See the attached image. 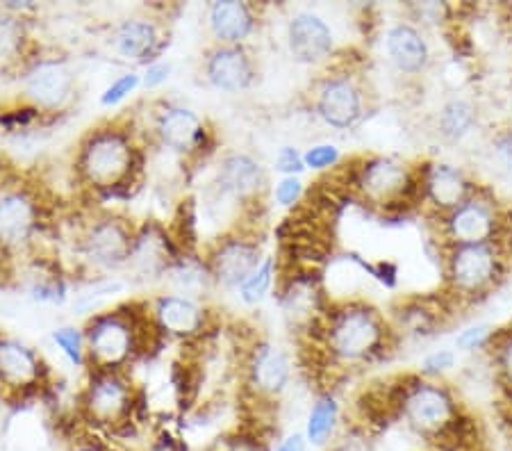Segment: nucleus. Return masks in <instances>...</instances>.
I'll list each match as a JSON object with an SVG mask.
<instances>
[{"instance_id": "4be33fe9", "label": "nucleus", "mask_w": 512, "mask_h": 451, "mask_svg": "<svg viewBox=\"0 0 512 451\" xmlns=\"http://www.w3.org/2000/svg\"><path fill=\"white\" fill-rule=\"evenodd\" d=\"M444 228H447L453 246L494 242L501 235L497 203L474 192L472 199H467L460 208L444 217Z\"/></svg>"}, {"instance_id": "b1692460", "label": "nucleus", "mask_w": 512, "mask_h": 451, "mask_svg": "<svg viewBox=\"0 0 512 451\" xmlns=\"http://www.w3.org/2000/svg\"><path fill=\"white\" fill-rule=\"evenodd\" d=\"M421 187H424V199L431 201L440 212H453L467 199H472L476 187L469 183L467 176L458 167L437 162L428 164L421 171Z\"/></svg>"}, {"instance_id": "72a5a7b5", "label": "nucleus", "mask_w": 512, "mask_h": 451, "mask_svg": "<svg viewBox=\"0 0 512 451\" xmlns=\"http://www.w3.org/2000/svg\"><path fill=\"white\" fill-rule=\"evenodd\" d=\"M210 451H271V447L260 431L239 429L219 438Z\"/></svg>"}, {"instance_id": "a878e982", "label": "nucleus", "mask_w": 512, "mask_h": 451, "mask_svg": "<svg viewBox=\"0 0 512 451\" xmlns=\"http://www.w3.org/2000/svg\"><path fill=\"white\" fill-rule=\"evenodd\" d=\"M385 48L396 71L406 73V76H417L431 62V48H428L424 35L410 23H396L390 28L385 37Z\"/></svg>"}, {"instance_id": "2eb2a0df", "label": "nucleus", "mask_w": 512, "mask_h": 451, "mask_svg": "<svg viewBox=\"0 0 512 451\" xmlns=\"http://www.w3.org/2000/svg\"><path fill=\"white\" fill-rule=\"evenodd\" d=\"M169 44V32L162 21L151 14H128L110 28L107 46L121 62L146 69L148 64L162 60Z\"/></svg>"}, {"instance_id": "49530a36", "label": "nucleus", "mask_w": 512, "mask_h": 451, "mask_svg": "<svg viewBox=\"0 0 512 451\" xmlns=\"http://www.w3.org/2000/svg\"><path fill=\"white\" fill-rule=\"evenodd\" d=\"M510 429H512V422H510Z\"/></svg>"}, {"instance_id": "c9c22d12", "label": "nucleus", "mask_w": 512, "mask_h": 451, "mask_svg": "<svg viewBox=\"0 0 512 451\" xmlns=\"http://www.w3.org/2000/svg\"><path fill=\"white\" fill-rule=\"evenodd\" d=\"M487 344L492 347L494 365H497V369H499L501 381L512 390V328L506 333L494 335V338H490V342Z\"/></svg>"}, {"instance_id": "58836bf2", "label": "nucleus", "mask_w": 512, "mask_h": 451, "mask_svg": "<svg viewBox=\"0 0 512 451\" xmlns=\"http://www.w3.org/2000/svg\"><path fill=\"white\" fill-rule=\"evenodd\" d=\"M171 73H173L171 62L164 60V57L158 62L148 64L146 69H142V89H146V92H158L160 87L167 85Z\"/></svg>"}, {"instance_id": "f257e3e1", "label": "nucleus", "mask_w": 512, "mask_h": 451, "mask_svg": "<svg viewBox=\"0 0 512 451\" xmlns=\"http://www.w3.org/2000/svg\"><path fill=\"white\" fill-rule=\"evenodd\" d=\"M144 171V142L128 121H105L78 139L73 174L94 196H117L137 185Z\"/></svg>"}, {"instance_id": "9d476101", "label": "nucleus", "mask_w": 512, "mask_h": 451, "mask_svg": "<svg viewBox=\"0 0 512 451\" xmlns=\"http://www.w3.org/2000/svg\"><path fill=\"white\" fill-rule=\"evenodd\" d=\"M44 231V203L28 185H0V256L23 258Z\"/></svg>"}, {"instance_id": "f3484780", "label": "nucleus", "mask_w": 512, "mask_h": 451, "mask_svg": "<svg viewBox=\"0 0 512 451\" xmlns=\"http://www.w3.org/2000/svg\"><path fill=\"white\" fill-rule=\"evenodd\" d=\"M312 105L317 117L335 130H351L365 119V89L351 73H328L315 85Z\"/></svg>"}, {"instance_id": "dca6fc26", "label": "nucleus", "mask_w": 512, "mask_h": 451, "mask_svg": "<svg viewBox=\"0 0 512 451\" xmlns=\"http://www.w3.org/2000/svg\"><path fill=\"white\" fill-rule=\"evenodd\" d=\"M292 372V358L287 356V351L269 340L253 342L242 363L244 388L262 404H271L285 395Z\"/></svg>"}, {"instance_id": "423d86ee", "label": "nucleus", "mask_w": 512, "mask_h": 451, "mask_svg": "<svg viewBox=\"0 0 512 451\" xmlns=\"http://www.w3.org/2000/svg\"><path fill=\"white\" fill-rule=\"evenodd\" d=\"M21 103L44 119L60 117L78 98V71L66 55L35 53L16 71Z\"/></svg>"}, {"instance_id": "c756f323", "label": "nucleus", "mask_w": 512, "mask_h": 451, "mask_svg": "<svg viewBox=\"0 0 512 451\" xmlns=\"http://www.w3.org/2000/svg\"><path fill=\"white\" fill-rule=\"evenodd\" d=\"M396 317H399L401 326L406 328V333L426 338V335H433L435 328L442 324L444 313H437L431 301H408Z\"/></svg>"}, {"instance_id": "a211bd4d", "label": "nucleus", "mask_w": 512, "mask_h": 451, "mask_svg": "<svg viewBox=\"0 0 512 451\" xmlns=\"http://www.w3.org/2000/svg\"><path fill=\"white\" fill-rule=\"evenodd\" d=\"M46 381L44 356L32 344L0 333V390L7 397H26L44 388Z\"/></svg>"}, {"instance_id": "a18cd8bd", "label": "nucleus", "mask_w": 512, "mask_h": 451, "mask_svg": "<svg viewBox=\"0 0 512 451\" xmlns=\"http://www.w3.org/2000/svg\"><path fill=\"white\" fill-rule=\"evenodd\" d=\"M494 146H497V153L501 155L503 162L512 169V128L499 133L497 139H494Z\"/></svg>"}, {"instance_id": "0eeeda50", "label": "nucleus", "mask_w": 512, "mask_h": 451, "mask_svg": "<svg viewBox=\"0 0 512 451\" xmlns=\"http://www.w3.org/2000/svg\"><path fill=\"white\" fill-rule=\"evenodd\" d=\"M139 392L128 372L87 369L78 395L80 417L96 431H121L132 422Z\"/></svg>"}, {"instance_id": "aec40b11", "label": "nucleus", "mask_w": 512, "mask_h": 451, "mask_svg": "<svg viewBox=\"0 0 512 451\" xmlns=\"http://www.w3.org/2000/svg\"><path fill=\"white\" fill-rule=\"evenodd\" d=\"M180 251L183 249H178L162 224L146 221L144 226H137L135 246L123 276L132 283H164V276Z\"/></svg>"}, {"instance_id": "cd10ccee", "label": "nucleus", "mask_w": 512, "mask_h": 451, "mask_svg": "<svg viewBox=\"0 0 512 451\" xmlns=\"http://www.w3.org/2000/svg\"><path fill=\"white\" fill-rule=\"evenodd\" d=\"M340 420L342 410L337 399L330 395V392H321L315 399V404L310 406L308 422H305V440L310 442L312 447H330V442L337 438L340 433Z\"/></svg>"}, {"instance_id": "5701e85b", "label": "nucleus", "mask_w": 512, "mask_h": 451, "mask_svg": "<svg viewBox=\"0 0 512 451\" xmlns=\"http://www.w3.org/2000/svg\"><path fill=\"white\" fill-rule=\"evenodd\" d=\"M258 26V10L244 0H214L205 7V28L212 44L246 46Z\"/></svg>"}, {"instance_id": "9b49d317", "label": "nucleus", "mask_w": 512, "mask_h": 451, "mask_svg": "<svg viewBox=\"0 0 512 451\" xmlns=\"http://www.w3.org/2000/svg\"><path fill=\"white\" fill-rule=\"evenodd\" d=\"M203 258L208 262L217 292H237L246 278L262 265L267 253L253 233L233 228L210 240Z\"/></svg>"}, {"instance_id": "a19ab883", "label": "nucleus", "mask_w": 512, "mask_h": 451, "mask_svg": "<svg viewBox=\"0 0 512 451\" xmlns=\"http://www.w3.org/2000/svg\"><path fill=\"white\" fill-rule=\"evenodd\" d=\"M490 338H492L490 328H487V326H472V328H467V331H462L458 335L456 344L462 351H476V349L487 347Z\"/></svg>"}, {"instance_id": "ddd939ff", "label": "nucleus", "mask_w": 512, "mask_h": 451, "mask_svg": "<svg viewBox=\"0 0 512 451\" xmlns=\"http://www.w3.org/2000/svg\"><path fill=\"white\" fill-rule=\"evenodd\" d=\"M146 313L155 333L173 342L201 340L212 326L208 303L164 290L146 301Z\"/></svg>"}, {"instance_id": "ea45409f", "label": "nucleus", "mask_w": 512, "mask_h": 451, "mask_svg": "<svg viewBox=\"0 0 512 451\" xmlns=\"http://www.w3.org/2000/svg\"><path fill=\"white\" fill-rule=\"evenodd\" d=\"M274 167L278 174L285 176H299L305 171V162H303V153L299 149H294V146H283V149L278 151L276 155V162Z\"/></svg>"}, {"instance_id": "6ab92c4d", "label": "nucleus", "mask_w": 512, "mask_h": 451, "mask_svg": "<svg viewBox=\"0 0 512 451\" xmlns=\"http://www.w3.org/2000/svg\"><path fill=\"white\" fill-rule=\"evenodd\" d=\"M201 76L214 92L244 94L258 80V67L249 46L210 44L201 57Z\"/></svg>"}, {"instance_id": "c85d7f7f", "label": "nucleus", "mask_w": 512, "mask_h": 451, "mask_svg": "<svg viewBox=\"0 0 512 451\" xmlns=\"http://www.w3.org/2000/svg\"><path fill=\"white\" fill-rule=\"evenodd\" d=\"M474 126L476 108L465 98H453L440 112V133L451 142H458V139L472 133Z\"/></svg>"}, {"instance_id": "20e7f679", "label": "nucleus", "mask_w": 512, "mask_h": 451, "mask_svg": "<svg viewBox=\"0 0 512 451\" xmlns=\"http://www.w3.org/2000/svg\"><path fill=\"white\" fill-rule=\"evenodd\" d=\"M319 340L335 365L358 367L385 356L392 347V328L369 303L344 301L321 317Z\"/></svg>"}, {"instance_id": "e433bc0d", "label": "nucleus", "mask_w": 512, "mask_h": 451, "mask_svg": "<svg viewBox=\"0 0 512 451\" xmlns=\"http://www.w3.org/2000/svg\"><path fill=\"white\" fill-rule=\"evenodd\" d=\"M340 160H342V153L335 144H315L303 153L305 169H312V171L333 169L340 164Z\"/></svg>"}, {"instance_id": "39448f33", "label": "nucleus", "mask_w": 512, "mask_h": 451, "mask_svg": "<svg viewBox=\"0 0 512 451\" xmlns=\"http://www.w3.org/2000/svg\"><path fill=\"white\" fill-rule=\"evenodd\" d=\"M137 226L114 210H96L80 221L73 237L76 262L89 278H114L126 274L135 246Z\"/></svg>"}, {"instance_id": "4c0bfd02", "label": "nucleus", "mask_w": 512, "mask_h": 451, "mask_svg": "<svg viewBox=\"0 0 512 451\" xmlns=\"http://www.w3.org/2000/svg\"><path fill=\"white\" fill-rule=\"evenodd\" d=\"M305 196V185L299 176L280 178L274 187V201L280 208H296Z\"/></svg>"}, {"instance_id": "f8f14e48", "label": "nucleus", "mask_w": 512, "mask_h": 451, "mask_svg": "<svg viewBox=\"0 0 512 451\" xmlns=\"http://www.w3.org/2000/svg\"><path fill=\"white\" fill-rule=\"evenodd\" d=\"M451 292L460 299H476L490 292L503 276V253L499 242L451 246L447 260Z\"/></svg>"}, {"instance_id": "393cba45", "label": "nucleus", "mask_w": 512, "mask_h": 451, "mask_svg": "<svg viewBox=\"0 0 512 451\" xmlns=\"http://www.w3.org/2000/svg\"><path fill=\"white\" fill-rule=\"evenodd\" d=\"M164 292L183 294L189 299H198L208 303L217 285L212 281L210 267L201 253L194 251H180L178 258L173 260L167 276H164Z\"/></svg>"}, {"instance_id": "c03bdc74", "label": "nucleus", "mask_w": 512, "mask_h": 451, "mask_svg": "<svg viewBox=\"0 0 512 451\" xmlns=\"http://www.w3.org/2000/svg\"><path fill=\"white\" fill-rule=\"evenodd\" d=\"M310 442L305 440V433H289L276 445V451H308Z\"/></svg>"}, {"instance_id": "37998d69", "label": "nucleus", "mask_w": 512, "mask_h": 451, "mask_svg": "<svg viewBox=\"0 0 512 451\" xmlns=\"http://www.w3.org/2000/svg\"><path fill=\"white\" fill-rule=\"evenodd\" d=\"M69 451H112V449H110V445H105L101 438L82 436V438L71 442Z\"/></svg>"}, {"instance_id": "7ed1b4c3", "label": "nucleus", "mask_w": 512, "mask_h": 451, "mask_svg": "<svg viewBox=\"0 0 512 451\" xmlns=\"http://www.w3.org/2000/svg\"><path fill=\"white\" fill-rule=\"evenodd\" d=\"M399 417L412 433L442 451H469L476 433L451 392L433 381L399 385Z\"/></svg>"}, {"instance_id": "2f4dec72", "label": "nucleus", "mask_w": 512, "mask_h": 451, "mask_svg": "<svg viewBox=\"0 0 512 451\" xmlns=\"http://www.w3.org/2000/svg\"><path fill=\"white\" fill-rule=\"evenodd\" d=\"M278 276V267H276V258L267 256L262 260V265L255 269V272L246 278L244 285L237 290V297L246 306H258L264 299L269 297L271 287L276 283Z\"/></svg>"}, {"instance_id": "7c9ffc66", "label": "nucleus", "mask_w": 512, "mask_h": 451, "mask_svg": "<svg viewBox=\"0 0 512 451\" xmlns=\"http://www.w3.org/2000/svg\"><path fill=\"white\" fill-rule=\"evenodd\" d=\"M51 340L55 349L60 351L66 363H71L78 369H87V342H85V331L82 326L76 324H62L55 326L51 333Z\"/></svg>"}, {"instance_id": "1a4fd4ad", "label": "nucleus", "mask_w": 512, "mask_h": 451, "mask_svg": "<svg viewBox=\"0 0 512 451\" xmlns=\"http://www.w3.org/2000/svg\"><path fill=\"white\" fill-rule=\"evenodd\" d=\"M353 192L376 208H396L399 203L424 199L421 171H412L392 158H367L351 171Z\"/></svg>"}, {"instance_id": "473e14b6", "label": "nucleus", "mask_w": 512, "mask_h": 451, "mask_svg": "<svg viewBox=\"0 0 512 451\" xmlns=\"http://www.w3.org/2000/svg\"><path fill=\"white\" fill-rule=\"evenodd\" d=\"M142 89V73L139 71H123L121 76L114 78L101 92V108L112 110L126 103L128 98Z\"/></svg>"}, {"instance_id": "f704fd0d", "label": "nucleus", "mask_w": 512, "mask_h": 451, "mask_svg": "<svg viewBox=\"0 0 512 451\" xmlns=\"http://www.w3.org/2000/svg\"><path fill=\"white\" fill-rule=\"evenodd\" d=\"M328 451H374V442H371L367 426H346L337 438L330 442V447H326Z\"/></svg>"}, {"instance_id": "79ce46f5", "label": "nucleus", "mask_w": 512, "mask_h": 451, "mask_svg": "<svg viewBox=\"0 0 512 451\" xmlns=\"http://www.w3.org/2000/svg\"><path fill=\"white\" fill-rule=\"evenodd\" d=\"M453 365H456V354L447 349H440L424 360L421 369H424V374H428V376H440L444 372H449Z\"/></svg>"}, {"instance_id": "6e6552de", "label": "nucleus", "mask_w": 512, "mask_h": 451, "mask_svg": "<svg viewBox=\"0 0 512 451\" xmlns=\"http://www.w3.org/2000/svg\"><path fill=\"white\" fill-rule=\"evenodd\" d=\"M148 139L187 162L201 160L212 151L214 133L201 114L176 101H158L148 114Z\"/></svg>"}, {"instance_id": "4468645a", "label": "nucleus", "mask_w": 512, "mask_h": 451, "mask_svg": "<svg viewBox=\"0 0 512 451\" xmlns=\"http://www.w3.org/2000/svg\"><path fill=\"white\" fill-rule=\"evenodd\" d=\"M267 185V169L255 155L230 151L221 155L217 169H214L212 201L217 205L228 203L237 208H249V205L262 201Z\"/></svg>"}, {"instance_id": "412c9836", "label": "nucleus", "mask_w": 512, "mask_h": 451, "mask_svg": "<svg viewBox=\"0 0 512 451\" xmlns=\"http://www.w3.org/2000/svg\"><path fill=\"white\" fill-rule=\"evenodd\" d=\"M287 53L303 67H321L335 55V35L324 16L315 12H296L285 28Z\"/></svg>"}, {"instance_id": "f03ea898", "label": "nucleus", "mask_w": 512, "mask_h": 451, "mask_svg": "<svg viewBox=\"0 0 512 451\" xmlns=\"http://www.w3.org/2000/svg\"><path fill=\"white\" fill-rule=\"evenodd\" d=\"M87 342V369L128 372L146 354L151 338H160L144 303H119L89 315L82 324Z\"/></svg>"}, {"instance_id": "bb28decb", "label": "nucleus", "mask_w": 512, "mask_h": 451, "mask_svg": "<svg viewBox=\"0 0 512 451\" xmlns=\"http://www.w3.org/2000/svg\"><path fill=\"white\" fill-rule=\"evenodd\" d=\"M35 55L28 16L0 3V71H19Z\"/></svg>"}]
</instances>
